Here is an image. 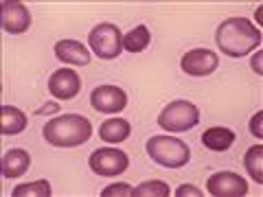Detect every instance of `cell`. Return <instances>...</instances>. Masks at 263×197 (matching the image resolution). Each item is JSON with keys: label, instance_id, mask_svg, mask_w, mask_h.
Returning <instances> with one entry per match:
<instances>
[{"label": "cell", "instance_id": "cell-1", "mask_svg": "<svg viewBox=\"0 0 263 197\" xmlns=\"http://www.w3.org/2000/svg\"><path fill=\"white\" fill-rule=\"evenodd\" d=\"M217 46L228 57H243L261 42V31L248 18H228L217 29Z\"/></svg>", "mask_w": 263, "mask_h": 197}, {"label": "cell", "instance_id": "cell-2", "mask_svg": "<svg viewBox=\"0 0 263 197\" xmlns=\"http://www.w3.org/2000/svg\"><path fill=\"white\" fill-rule=\"evenodd\" d=\"M42 134L55 147H77L90 141L92 123L79 114H64V116H55L48 121Z\"/></svg>", "mask_w": 263, "mask_h": 197}, {"label": "cell", "instance_id": "cell-3", "mask_svg": "<svg viewBox=\"0 0 263 197\" xmlns=\"http://www.w3.org/2000/svg\"><path fill=\"white\" fill-rule=\"evenodd\" d=\"M147 153L154 162L164 169H182L191 160V149L180 138L174 136H154L147 141Z\"/></svg>", "mask_w": 263, "mask_h": 197}, {"label": "cell", "instance_id": "cell-4", "mask_svg": "<svg viewBox=\"0 0 263 197\" xmlns=\"http://www.w3.org/2000/svg\"><path fill=\"white\" fill-rule=\"evenodd\" d=\"M200 123V110L189 101H174L160 112L158 116V125L164 131L178 134V131H186L193 129Z\"/></svg>", "mask_w": 263, "mask_h": 197}, {"label": "cell", "instance_id": "cell-5", "mask_svg": "<svg viewBox=\"0 0 263 197\" xmlns=\"http://www.w3.org/2000/svg\"><path fill=\"white\" fill-rule=\"evenodd\" d=\"M88 44L97 57H101V60H114L123 51V35L117 24L101 22L90 31Z\"/></svg>", "mask_w": 263, "mask_h": 197}, {"label": "cell", "instance_id": "cell-6", "mask_svg": "<svg viewBox=\"0 0 263 197\" xmlns=\"http://www.w3.org/2000/svg\"><path fill=\"white\" fill-rule=\"evenodd\" d=\"M90 169L95 171L97 175H103V178H114V175H121L123 171L129 167V158L125 151L121 149H97L90 155Z\"/></svg>", "mask_w": 263, "mask_h": 197}, {"label": "cell", "instance_id": "cell-7", "mask_svg": "<svg viewBox=\"0 0 263 197\" xmlns=\"http://www.w3.org/2000/svg\"><path fill=\"white\" fill-rule=\"evenodd\" d=\"M180 66L191 77H206L217 70L219 57L213 51H209V48H195V51H189L186 55H182Z\"/></svg>", "mask_w": 263, "mask_h": 197}, {"label": "cell", "instance_id": "cell-8", "mask_svg": "<svg viewBox=\"0 0 263 197\" xmlns=\"http://www.w3.org/2000/svg\"><path fill=\"white\" fill-rule=\"evenodd\" d=\"M90 103L97 112L103 114H119L125 110L127 105V94L117 86H99L90 94Z\"/></svg>", "mask_w": 263, "mask_h": 197}, {"label": "cell", "instance_id": "cell-9", "mask_svg": "<svg viewBox=\"0 0 263 197\" xmlns=\"http://www.w3.org/2000/svg\"><path fill=\"white\" fill-rule=\"evenodd\" d=\"M209 193L215 197H241L248 193V182L230 171H221V173H213L206 180Z\"/></svg>", "mask_w": 263, "mask_h": 197}, {"label": "cell", "instance_id": "cell-10", "mask_svg": "<svg viewBox=\"0 0 263 197\" xmlns=\"http://www.w3.org/2000/svg\"><path fill=\"white\" fill-rule=\"evenodd\" d=\"M81 90V77L77 75V70L72 68H60L55 70L51 79H48V92L55 98H62V101H70L75 98Z\"/></svg>", "mask_w": 263, "mask_h": 197}, {"label": "cell", "instance_id": "cell-11", "mask_svg": "<svg viewBox=\"0 0 263 197\" xmlns=\"http://www.w3.org/2000/svg\"><path fill=\"white\" fill-rule=\"evenodd\" d=\"M0 9H3V29L7 33L18 35V33H24L31 27V11L22 3H15V0H3Z\"/></svg>", "mask_w": 263, "mask_h": 197}, {"label": "cell", "instance_id": "cell-12", "mask_svg": "<svg viewBox=\"0 0 263 197\" xmlns=\"http://www.w3.org/2000/svg\"><path fill=\"white\" fill-rule=\"evenodd\" d=\"M55 55L57 60H62L64 64H70V66L90 64V51L81 42H77V40H60L55 44Z\"/></svg>", "mask_w": 263, "mask_h": 197}, {"label": "cell", "instance_id": "cell-13", "mask_svg": "<svg viewBox=\"0 0 263 197\" xmlns=\"http://www.w3.org/2000/svg\"><path fill=\"white\" fill-rule=\"evenodd\" d=\"M31 167V155L24 149H9L3 155V175L5 178H20Z\"/></svg>", "mask_w": 263, "mask_h": 197}, {"label": "cell", "instance_id": "cell-14", "mask_svg": "<svg viewBox=\"0 0 263 197\" xmlns=\"http://www.w3.org/2000/svg\"><path fill=\"white\" fill-rule=\"evenodd\" d=\"M129 131H132L129 121H125V119H108L101 127H99V136H101V141H105V143L117 145V143L127 141Z\"/></svg>", "mask_w": 263, "mask_h": 197}, {"label": "cell", "instance_id": "cell-15", "mask_svg": "<svg viewBox=\"0 0 263 197\" xmlns=\"http://www.w3.org/2000/svg\"><path fill=\"white\" fill-rule=\"evenodd\" d=\"M204 147H209L211 151H226L235 143V134L228 127H209L202 134Z\"/></svg>", "mask_w": 263, "mask_h": 197}, {"label": "cell", "instance_id": "cell-16", "mask_svg": "<svg viewBox=\"0 0 263 197\" xmlns=\"http://www.w3.org/2000/svg\"><path fill=\"white\" fill-rule=\"evenodd\" d=\"M3 136H15L27 127V114L13 105H3Z\"/></svg>", "mask_w": 263, "mask_h": 197}, {"label": "cell", "instance_id": "cell-17", "mask_svg": "<svg viewBox=\"0 0 263 197\" xmlns=\"http://www.w3.org/2000/svg\"><path fill=\"white\" fill-rule=\"evenodd\" d=\"M152 42V35H149V29L141 24V27L132 29L127 35H123V48L129 53H143L147 46Z\"/></svg>", "mask_w": 263, "mask_h": 197}, {"label": "cell", "instance_id": "cell-18", "mask_svg": "<svg viewBox=\"0 0 263 197\" xmlns=\"http://www.w3.org/2000/svg\"><path fill=\"white\" fill-rule=\"evenodd\" d=\"M243 164L248 169V173L252 175V180L257 184L263 182V147L257 145V147H250L246 151V158H243Z\"/></svg>", "mask_w": 263, "mask_h": 197}, {"label": "cell", "instance_id": "cell-19", "mask_svg": "<svg viewBox=\"0 0 263 197\" xmlns=\"http://www.w3.org/2000/svg\"><path fill=\"white\" fill-rule=\"evenodd\" d=\"M48 195H51V184H48L46 180L20 184L11 191V197H48Z\"/></svg>", "mask_w": 263, "mask_h": 197}, {"label": "cell", "instance_id": "cell-20", "mask_svg": "<svg viewBox=\"0 0 263 197\" xmlns=\"http://www.w3.org/2000/svg\"><path fill=\"white\" fill-rule=\"evenodd\" d=\"M169 186L160 182V180H149V182H143L141 186H136L132 195L134 197H169Z\"/></svg>", "mask_w": 263, "mask_h": 197}, {"label": "cell", "instance_id": "cell-21", "mask_svg": "<svg viewBox=\"0 0 263 197\" xmlns=\"http://www.w3.org/2000/svg\"><path fill=\"white\" fill-rule=\"evenodd\" d=\"M101 197H132V188L127 184H112L101 191Z\"/></svg>", "mask_w": 263, "mask_h": 197}, {"label": "cell", "instance_id": "cell-22", "mask_svg": "<svg viewBox=\"0 0 263 197\" xmlns=\"http://www.w3.org/2000/svg\"><path fill=\"white\" fill-rule=\"evenodd\" d=\"M261 121H263V112H257L252 116V121H250V131L257 138H263V129H261Z\"/></svg>", "mask_w": 263, "mask_h": 197}, {"label": "cell", "instance_id": "cell-23", "mask_svg": "<svg viewBox=\"0 0 263 197\" xmlns=\"http://www.w3.org/2000/svg\"><path fill=\"white\" fill-rule=\"evenodd\" d=\"M176 195H178V197H189V195L200 197V195H202V191H200V188H195L193 184H182V186H180L178 191H176Z\"/></svg>", "mask_w": 263, "mask_h": 197}, {"label": "cell", "instance_id": "cell-24", "mask_svg": "<svg viewBox=\"0 0 263 197\" xmlns=\"http://www.w3.org/2000/svg\"><path fill=\"white\" fill-rule=\"evenodd\" d=\"M261 57H263V53L259 51L257 55H254V60H252V70L257 72V75H261V72H263V70H261Z\"/></svg>", "mask_w": 263, "mask_h": 197}, {"label": "cell", "instance_id": "cell-25", "mask_svg": "<svg viewBox=\"0 0 263 197\" xmlns=\"http://www.w3.org/2000/svg\"><path fill=\"white\" fill-rule=\"evenodd\" d=\"M60 110V105L57 103H48V105H44L42 110H37V114H51V112H57Z\"/></svg>", "mask_w": 263, "mask_h": 197}]
</instances>
